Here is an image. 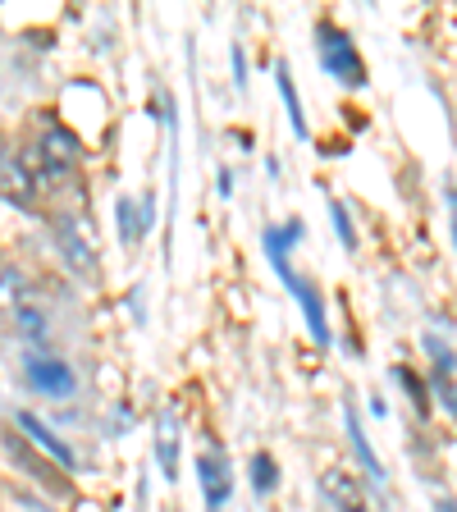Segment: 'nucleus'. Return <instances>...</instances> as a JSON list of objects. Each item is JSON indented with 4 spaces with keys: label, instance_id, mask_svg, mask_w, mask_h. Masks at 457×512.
I'll use <instances>...</instances> for the list:
<instances>
[{
    "label": "nucleus",
    "instance_id": "nucleus-1",
    "mask_svg": "<svg viewBox=\"0 0 457 512\" xmlns=\"http://www.w3.org/2000/svg\"><path fill=\"white\" fill-rule=\"evenodd\" d=\"M320 60H325L330 78H339V83H348V87L366 83V64H362V55H357V46L348 42V32L320 28Z\"/></svg>",
    "mask_w": 457,
    "mask_h": 512
},
{
    "label": "nucleus",
    "instance_id": "nucleus-2",
    "mask_svg": "<svg viewBox=\"0 0 457 512\" xmlns=\"http://www.w3.org/2000/svg\"><path fill=\"white\" fill-rule=\"evenodd\" d=\"M55 243H60L69 270H78L83 279L96 275V247H92V238H87L74 220H55Z\"/></svg>",
    "mask_w": 457,
    "mask_h": 512
},
{
    "label": "nucleus",
    "instance_id": "nucleus-3",
    "mask_svg": "<svg viewBox=\"0 0 457 512\" xmlns=\"http://www.w3.org/2000/svg\"><path fill=\"white\" fill-rule=\"evenodd\" d=\"M28 380H32V389H42V394H51V398H69L78 389L74 371H69L64 362H51V357H32Z\"/></svg>",
    "mask_w": 457,
    "mask_h": 512
},
{
    "label": "nucleus",
    "instance_id": "nucleus-4",
    "mask_svg": "<svg viewBox=\"0 0 457 512\" xmlns=\"http://www.w3.org/2000/svg\"><path fill=\"white\" fill-rule=\"evenodd\" d=\"M14 421H19V430H23V435H28L37 448H42V453H51V458L60 462V467H78L74 448L64 444V439L55 435V430L46 426V421H37V416H32V412H19V416H14Z\"/></svg>",
    "mask_w": 457,
    "mask_h": 512
},
{
    "label": "nucleus",
    "instance_id": "nucleus-5",
    "mask_svg": "<svg viewBox=\"0 0 457 512\" xmlns=\"http://www.w3.org/2000/svg\"><path fill=\"white\" fill-rule=\"evenodd\" d=\"M74 160H78V138L51 124L42 138V151H37V165H46L51 174H64V170H74Z\"/></svg>",
    "mask_w": 457,
    "mask_h": 512
},
{
    "label": "nucleus",
    "instance_id": "nucleus-6",
    "mask_svg": "<svg viewBox=\"0 0 457 512\" xmlns=\"http://www.w3.org/2000/svg\"><path fill=\"white\" fill-rule=\"evenodd\" d=\"M156 458L170 480L179 476V416H174V407H160L156 416Z\"/></svg>",
    "mask_w": 457,
    "mask_h": 512
},
{
    "label": "nucleus",
    "instance_id": "nucleus-7",
    "mask_svg": "<svg viewBox=\"0 0 457 512\" xmlns=\"http://www.w3.org/2000/svg\"><path fill=\"white\" fill-rule=\"evenodd\" d=\"M320 490L330 494V503L339 512H371L366 508V490L362 480H352L348 471H325V480H320Z\"/></svg>",
    "mask_w": 457,
    "mask_h": 512
},
{
    "label": "nucleus",
    "instance_id": "nucleus-8",
    "mask_svg": "<svg viewBox=\"0 0 457 512\" xmlns=\"http://www.w3.org/2000/svg\"><path fill=\"white\" fill-rule=\"evenodd\" d=\"M197 476H202V490H206L211 512H220L224 503H229V467H224V458L215 462L211 453H202V458H197Z\"/></svg>",
    "mask_w": 457,
    "mask_h": 512
},
{
    "label": "nucleus",
    "instance_id": "nucleus-9",
    "mask_svg": "<svg viewBox=\"0 0 457 512\" xmlns=\"http://www.w3.org/2000/svg\"><path fill=\"white\" fill-rule=\"evenodd\" d=\"M0 197H10V202H19V206H28V197H32V174H28V165H23L19 156H0Z\"/></svg>",
    "mask_w": 457,
    "mask_h": 512
},
{
    "label": "nucleus",
    "instance_id": "nucleus-10",
    "mask_svg": "<svg viewBox=\"0 0 457 512\" xmlns=\"http://www.w3.org/2000/svg\"><path fill=\"white\" fill-rule=\"evenodd\" d=\"M284 284L293 288V293H298L302 311H307V325H311V334H316L320 343H330V325H325V307H320V293L307 284V279H298V275H288Z\"/></svg>",
    "mask_w": 457,
    "mask_h": 512
},
{
    "label": "nucleus",
    "instance_id": "nucleus-11",
    "mask_svg": "<svg viewBox=\"0 0 457 512\" xmlns=\"http://www.w3.org/2000/svg\"><path fill=\"white\" fill-rule=\"evenodd\" d=\"M28 298H37L28 288V279H23V270H0V316H19V307Z\"/></svg>",
    "mask_w": 457,
    "mask_h": 512
},
{
    "label": "nucleus",
    "instance_id": "nucleus-12",
    "mask_svg": "<svg viewBox=\"0 0 457 512\" xmlns=\"http://www.w3.org/2000/svg\"><path fill=\"white\" fill-rule=\"evenodd\" d=\"M275 83H279V96H284V106H288V119H293V133H298V138H307V119H302V101H298V92H293V78H288L284 64L275 69Z\"/></svg>",
    "mask_w": 457,
    "mask_h": 512
},
{
    "label": "nucleus",
    "instance_id": "nucleus-13",
    "mask_svg": "<svg viewBox=\"0 0 457 512\" xmlns=\"http://www.w3.org/2000/svg\"><path fill=\"white\" fill-rule=\"evenodd\" d=\"M348 435H352V444H357V458H362L366 471H371V480H384V467H380V458H375L371 439L362 435V421H357V412H352V407H348Z\"/></svg>",
    "mask_w": 457,
    "mask_h": 512
},
{
    "label": "nucleus",
    "instance_id": "nucleus-14",
    "mask_svg": "<svg viewBox=\"0 0 457 512\" xmlns=\"http://www.w3.org/2000/svg\"><path fill=\"white\" fill-rule=\"evenodd\" d=\"M275 485H279L275 458H270V453H256V458H252V490H256V494H270Z\"/></svg>",
    "mask_w": 457,
    "mask_h": 512
},
{
    "label": "nucleus",
    "instance_id": "nucleus-15",
    "mask_svg": "<svg viewBox=\"0 0 457 512\" xmlns=\"http://www.w3.org/2000/svg\"><path fill=\"white\" fill-rule=\"evenodd\" d=\"M115 215H119V238H124V243H138V238H142V220H138V206L128 202V197H119Z\"/></svg>",
    "mask_w": 457,
    "mask_h": 512
},
{
    "label": "nucleus",
    "instance_id": "nucleus-16",
    "mask_svg": "<svg viewBox=\"0 0 457 512\" xmlns=\"http://www.w3.org/2000/svg\"><path fill=\"white\" fill-rule=\"evenodd\" d=\"M23 325V334H28V339H42V330H46V320H42V311H37V298H28L19 307V316H14Z\"/></svg>",
    "mask_w": 457,
    "mask_h": 512
},
{
    "label": "nucleus",
    "instance_id": "nucleus-17",
    "mask_svg": "<svg viewBox=\"0 0 457 512\" xmlns=\"http://www.w3.org/2000/svg\"><path fill=\"white\" fill-rule=\"evenodd\" d=\"M330 215H334V224H339L343 247H357V234H352V220H348V206H343V202H330Z\"/></svg>",
    "mask_w": 457,
    "mask_h": 512
},
{
    "label": "nucleus",
    "instance_id": "nucleus-18",
    "mask_svg": "<svg viewBox=\"0 0 457 512\" xmlns=\"http://www.w3.org/2000/svg\"><path fill=\"white\" fill-rule=\"evenodd\" d=\"M453 371H435V389L444 394V403H448V412L457 416V389H453V380H448Z\"/></svg>",
    "mask_w": 457,
    "mask_h": 512
},
{
    "label": "nucleus",
    "instance_id": "nucleus-19",
    "mask_svg": "<svg viewBox=\"0 0 457 512\" xmlns=\"http://www.w3.org/2000/svg\"><path fill=\"white\" fill-rule=\"evenodd\" d=\"M234 83L247 87V60H243V46H234Z\"/></svg>",
    "mask_w": 457,
    "mask_h": 512
},
{
    "label": "nucleus",
    "instance_id": "nucleus-20",
    "mask_svg": "<svg viewBox=\"0 0 457 512\" xmlns=\"http://www.w3.org/2000/svg\"><path fill=\"white\" fill-rule=\"evenodd\" d=\"M229 183H234V174H229V170H220V179H215V188H220V197H229V192H234V188H229Z\"/></svg>",
    "mask_w": 457,
    "mask_h": 512
},
{
    "label": "nucleus",
    "instance_id": "nucleus-21",
    "mask_svg": "<svg viewBox=\"0 0 457 512\" xmlns=\"http://www.w3.org/2000/svg\"><path fill=\"white\" fill-rule=\"evenodd\" d=\"M448 211H453V238H457V188L448 192Z\"/></svg>",
    "mask_w": 457,
    "mask_h": 512
}]
</instances>
